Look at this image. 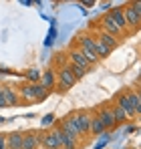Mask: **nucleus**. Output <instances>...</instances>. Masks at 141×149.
I'll return each instance as SVG.
<instances>
[{"mask_svg": "<svg viewBox=\"0 0 141 149\" xmlns=\"http://www.w3.org/2000/svg\"><path fill=\"white\" fill-rule=\"evenodd\" d=\"M52 121H54V115H47V117L43 119V125L48 127V125H52Z\"/></svg>", "mask_w": 141, "mask_h": 149, "instance_id": "obj_26", "label": "nucleus"}, {"mask_svg": "<svg viewBox=\"0 0 141 149\" xmlns=\"http://www.w3.org/2000/svg\"><path fill=\"white\" fill-rule=\"evenodd\" d=\"M45 149H63V131L59 127L50 129L45 133V141H43Z\"/></svg>", "mask_w": 141, "mask_h": 149, "instance_id": "obj_3", "label": "nucleus"}, {"mask_svg": "<svg viewBox=\"0 0 141 149\" xmlns=\"http://www.w3.org/2000/svg\"><path fill=\"white\" fill-rule=\"evenodd\" d=\"M137 97H139V103H141V87H139V91H137Z\"/></svg>", "mask_w": 141, "mask_h": 149, "instance_id": "obj_30", "label": "nucleus"}, {"mask_svg": "<svg viewBox=\"0 0 141 149\" xmlns=\"http://www.w3.org/2000/svg\"><path fill=\"white\" fill-rule=\"evenodd\" d=\"M109 16L115 20V24L125 32V28H127V22H125V14H123V6H115V8H111L109 10Z\"/></svg>", "mask_w": 141, "mask_h": 149, "instance_id": "obj_13", "label": "nucleus"}, {"mask_svg": "<svg viewBox=\"0 0 141 149\" xmlns=\"http://www.w3.org/2000/svg\"><path fill=\"white\" fill-rule=\"evenodd\" d=\"M79 49H81L83 54H85V58L91 63V67H93L95 63H99V61H101V58H99V54H97V50H95V36L87 34V32L79 34Z\"/></svg>", "mask_w": 141, "mask_h": 149, "instance_id": "obj_1", "label": "nucleus"}, {"mask_svg": "<svg viewBox=\"0 0 141 149\" xmlns=\"http://www.w3.org/2000/svg\"><path fill=\"white\" fill-rule=\"evenodd\" d=\"M63 149H67V147H63Z\"/></svg>", "mask_w": 141, "mask_h": 149, "instance_id": "obj_31", "label": "nucleus"}, {"mask_svg": "<svg viewBox=\"0 0 141 149\" xmlns=\"http://www.w3.org/2000/svg\"><path fill=\"white\" fill-rule=\"evenodd\" d=\"M0 149H8V145H6V135H0Z\"/></svg>", "mask_w": 141, "mask_h": 149, "instance_id": "obj_27", "label": "nucleus"}, {"mask_svg": "<svg viewBox=\"0 0 141 149\" xmlns=\"http://www.w3.org/2000/svg\"><path fill=\"white\" fill-rule=\"evenodd\" d=\"M131 4H133V8L137 10V14L141 16V0H139V2H131Z\"/></svg>", "mask_w": 141, "mask_h": 149, "instance_id": "obj_28", "label": "nucleus"}, {"mask_svg": "<svg viewBox=\"0 0 141 149\" xmlns=\"http://www.w3.org/2000/svg\"><path fill=\"white\" fill-rule=\"evenodd\" d=\"M103 133H107L105 125L101 123V119L97 115H93L91 117V135H103Z\"/></svg>", "mask_w": 141, "mask_h": 149, "instance_id": "obj_16", "label": "nucleus"}, {"mask_svg": "<svg viewBox=\"0 0 141 149\" xmlns=\"http://www.w3.org/2000/svg\"><path fill=\"white\" fill-rule=\"evenodd\" d=\"M69 69H70V73L75 74V79L79 81V79H83L85 74H87V71H83V69H79V67H75V65H69Z\"/></svg>", "mask_w": 141, "mask_h": 149, "instance_id": "obj_25", "label": "nucleus"}, {"mask_svg": "<svg viewBox=\"0 0 141 149\" xmlns=\"http://www.w3.org/2000/svg\"><path fill=\"white\" fill-rule=\"evenodd\" d=\"M32 95H34V101H45L47 95H48V91L40 83H36V85H32Z\"/></svg>", "mask_w": 141, "mask_h": 149, "instance_id": "obj_20", "label": "nucleus"}, {"mask_svg": "<svg viewBox=\"0 0 141 149\" xmlns=\"http://www.w3.org/2000/svg\"><path fill=\"white\" fill-rule=\"evenodd\" d=\"M123 14H125V22H127L129 28L137 30L141 26V16L137 14V10L133 8V4H125V6H123Z\"/></svg>", "mask_w": 141, "mask_h": 149, "instance_id": "obj_6", "label": "nucleus"}, {"mask_svg": "<svg viewBox=\"0 0 141 149\" xmlns=\"http://www.w3.org/2000/svg\"><path fill=\"white\" fill-rule=\"evenodd\" d=\"M111 111H113V117H115V123H117V125L129 119V117H127V113H125L121 107H117V105H113V107H111Z\"/></svg>", "mask_w": 141, "mask_h": 149, "instance_id": "obj_22", "label": "nucleus"}, {"mask_svg": "<svg viewBox=\"0 0 141 149\" xmlns=\"http://www.w3.org/2000/svg\"><path fill=\"white\" fill-rule=\"evenodd\" d=\"M0 107H8L6 101H4V95H2V87H0Z\"/></svg>", "mask_w": 141, "mask_h": 149, "instance_id": "obj_29", "label": "nucleus"}, {"mask_svg": "<svg viewBox=\"0 0 141 149\" xmlns=\"http://www.w3.org/2000/svg\"><path fill=\"white\" fill-rule=\"evenodd\" d=\"M2 95L8 107H16L20 105V97H18V91H14L12 87H2Z\"/></svg>", "mask_w": 141, "mask_h": 149, "instance_id": "obj_12", "label": "nucleus"}, {"mask_svg": "<svg viewBox=\"0 0 141 149\" xmlns=\"http://www.w3.org/2000/svg\"><path fill=\"white\" fill-rule=\"evenodd\" d=\"M20 149H38L36 137H34V131H26V133H22V147Z\"/></svg>", "mask_w": 141, "mask_h": 149, "instance_id": "obj_15", "label": "nucleus"}, {"mask_svg": "<svg viewBox=\"0 0 141 149\" xmlns=\"http://www.w3.org/2000/svg\"><path fill=\"white\" fill-rule=\"evenodd\" d=\"M115 105L121 107V109L127 113V117H129V119L137 117V115H135V111H133V107H131V103H129V97H127V93H125V91L117 93V97H115Z\"/></svg>", "mask_w": 141, "mask_h": 149, "instance_id": "obj_10", "label": "nucleus"}, {"mask_svg": "<svg viewBox=\"0 0 141 149\" xmlns=\"http://www.w3.org/2000/svg\"><path fill=\"white\" fill-rule=\"evenodd\" d=\"M18 97L26 101H34V95H32V85L30 83H24L22 87L18 89Z\"/></svg>", "mask_w": 141, "mask_h": 149, "instance_id": "obj_19", "label": "nucleus"}, {"mask_svg": "<svg viewBox=\"0 0 141 149\" xmlns=\"http://www.w3.org/2000/svg\"><path fill=\"white\" fill-rule=\"evenodd\" d=\"M75 117H77V123H79V129H81V135L85 137V135H91V113H87V111H77L75 113Z\"/></svg>", "mask_w": 141, "mask_h": 149, "instance_id": "obj_8", "label": "nucleus"}, {"mask_svg": "<svg viewBox=\"0 0 141 149\" xmlns=\"http://www.w3.org/2000/svg\"><path fill=\"white\" fill-rule=\"evenodd\" d=\"M40 85L50 91V89H54L57 87V71L54 69H47L45 73H40Z\"/></svg>", "mask_w": 141, "mask_h": 149, "instance_id": "obj_11", "label": "nucleus"}, {"mask_svg": "<svg viewBox=\"0 0 141 149\" xmlns=\"http://www.w3.org/2000/svg\"><path fill=\"white\" fill-rule=\"evenodd\" d=\"M95 38H99V40H101V42H103V45H105L107 49H111V50H113L115 47H117V38H115V36H111V34H105V32H99V34H97Z\"/></svg>", "mask_w": 141, "mask_h": 149, "instance_id": "obj_18", "label": "nucleus"}, {"mask_svg": "<svg viewBox=\"0 0 141 149\" xmlns=\"http://www.w3.org/2000/svg\"><path fill=\"white\" fill-rule=\"evenodd\" d=\"M101 24H103V30H101V32H105V34H111V36H115V38L123 34V30H121V28L115 24V20H113V18L109 16V12H107V14L103 16Z\"/></svg>", "mask_w": 141, "mask_h": 149, "instance_id": "obj_9", "label": "nucleus"}, {"mask_svg": "<svg viewBox=\"0 0 141 149\" xmlns=\"http://www.w3.org/2000/svg\"><path fill=\"white\" fill-rule=\"evenodd\" d=\"M63 147L67 149H79V139L73 137L69 133H63Z\"/></svg>", "mask_w": 141, "mask_h": 149, "instance_id": "obj_21", "label": "nucleus"}, {"mask_svg": "<svg viewBox=\"0 0 141 149\" xmlns=\"http://www.w3.org/2000/svg\"><path fill=\"white\" fill-rule=\"evenodd\" d=\"M28 81H30V85H36V83H40V71H36V69L28 71Z\"/></svg>", "mask_w": 141, "mask_h": 149, "instance_id": "obj_24", "label": "nucleus"}, {"mask_svg": "<svg viewBox=\"0 0 141 149\" xmlns=\"http://www.w3.org/2000/svg\"><path fill=\"white\" fill-rule=\"evenodd\" d=\"M125 93H127V97H129V103H131V107H133L135 115H141V103H139V97H137V91L127 89Z\"/></svg>", "mask_w": 141, "mask_h": 149, "instance_id": "obj_17", "label": "nucleus"}, {"mask_svg": "<svg viewBox=\"0 0 141 149\" xmlns=\"http://www.w3.org/2000/svg\"><path fill=\"white\" fill-rule=\"evenodd\" d=\"M95 50H97L99 58H103V56H109V54H111V49H107L99 38H95Z\"/></svg>", "mask_w": 141, "mask_h": 149, "instance_id": "obj_23", "label": "nucleus"}, {"mask_svg": "<svg viewBox=\"0 0 141 149\" xmlns=\"http://www.w3.org/2000/svg\"><path fill=\"white\" fill-rule=\"evenodd\" d=\"M6 145H8V149H20L22 147V133L14 131V133L6 135Z\"/></svg>", "mask_w": 141, "mask_h": 149, "instance_id": "obj_14", "label": "nucleus"}, {"mask_svg": "<svg viewBox=\"0 0 141 149\" xmlns=\"http://www.w3.org/2000/svg\"><path fill=\"white\" fill-rule=\"evenodd\" d=\"M69 65H75V67H79V69H83V71H91V63L85 58V54L81 52V49H70L69 50Z\"/></svg>", "mask_w": 141, "mask_h": 149, "instance_id": "obj_5", "label": "nucleus"}, {"mask_svg": "<svg viewBox=\"0 0 141 149\" xmlns=\"http://www.w3.org/2000/svg\"><path fill=\"white\" fill-rule=\"evenodd\" d=\"M97 117L101 119V123L105 125V129H107V131H111V129H115V127H117L111 107H105V105H103V107H99V109H97Z\"/></svg>", "mask_w": 141, "mask_h": 149, "instance_id": "obj_7", "label": "nucleus"}, {"mask_svg": "<svg viewBox=\"0 0 141 149\" xmlns=\"http://www.w3.org/2000/svg\"><path fill=\"white\" fill-rule=\"evenodd\" d=\"M59 129H61L63 133H69V135H73V137H77V139H83V135H81V129H79V123H77L75 113H73V115H69V117H65V119H61Z\"/></svg>", "mask_w": 141, "mask_h": 149, "instance_id": "obj_4", "label": "nucleus"}, {"mask_svg": "<svg viewBox=\"0 0 141 149\" xmlns=\"http://www.w3.org/2000/svg\"><path fill=\"white\" fill-rule=\"evenodd\" d=\"M75 83H77V79H75V74L70 73L69 63H67V65L61 67L59 73H57V87H59L61 91H69V89L75 87Z\"/></svg>", "mask_w": 141, "mask_h": 149, "instance_id": "obj_2", "label": "nucleus"}]
</instances>
